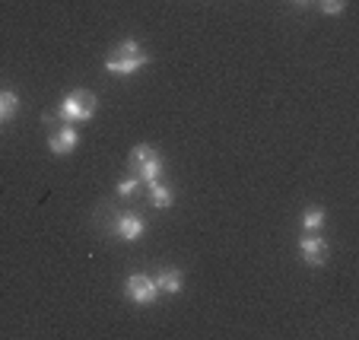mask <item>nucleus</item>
I'll use <instances>...</instances> for the list:
<instances>
[{"label":"nucleus","instance_id":"1a4fd4ad","mask_svg":"<svg viewBox=\"0 0 359 340\" xmlns=\"http://www.w3.org/2000/svg\"><path fill=\"white\" fill-rule=\"evenodd\" d=\"M149 204L159 207V210H165V207L175 204V191L163 182H149Z\"/></svg>","mask_w":359,"mask_h":340},{"label":"nucleus","instance_id":"ddd939ff","mask_svg":"<svg viewBox=\"0 0 359 340\" xmlns=\"http://www.w3.org/2000/svg\"><path fill=\"white\" fill-rule=\"evenodd\" d=\"M137 188H140V178H134V175H130L128 182H121V184H118V198H130V194H134Z\"/></svg>","mask_w":359,"mask_h":340},{"label":"nucleus","instance_id":"20e7f679","mask_svg":"<svg viewBox=\"0 0 359 340\" xmlns=\"http://www.w3.org/2000/svg\"><path fill=\"white\" fill-rule=\"evenodd\" d=\"M156 283H153V277H147V273H130L128 280H124V296H128L134 306H149V302L156 299Z\"/></svg>","mask_w":359,"mask_h":340},{"label":"nucleus","instance_id":"39448f33","mask_svg":"<svg viewBox=\"0 0 359 340\" xmlns=\"http://www.w3.org/2000/svg\"><path fill=\"white\" fill-rule=\"evenodd\" d=\"M299 252H302V261L309 267H318V264H325L327 261V242L318 236V232H305L302 238H299Z\"/></svg>","mask_w":359,"mask_h":340},{"label":"nucleus","instance_id":"f03ea898","mask_svg":"<svg viewBox=\"0 0 359 340\" xmlns=\"http://www.w3.org/2000/svg\"><path fill=\"white\" fill-rule=\"evenodd\" d=\"M95 109H99V99H95L89 89H74V93L64 95V102L57 105V118L64 124H83L89 118H95Z\"/></svg>","mask_w":359,"mask_h":340},{"label":"nucleus","instance_id":"f8f14e48","mask_svg":"<svg viewBox=\"0 0 359 340\" xmlns=\"http://www.w3.org/2000/svg\"><path fill=\"white\" fill-rule=\"evenodd\" d=\"M318 7H321V13H327V16H337V13H344L346 0H318Z\"/></svg>","mask_w":359,"mask_h":340},{"label":"nucleus","instance_id":"7ed1b4c3","mask_svg":"<svg viewBox=\"0 0 359 340\" xmlns=\"http://www.w3.org/2000/svg\"><path fill=\"white\" fill-rule=\"evenodd\" d=\"M128 169L134 178H140V182H159V175H163V153L156 150V147H149V143H140V147H134L128 156Z\"/></svg>","mask_w":359,"mask_h":340},{"label":"nucleus","instance_id":"0eeeda50","mask_svg":"<svg viewBox=\"0 0 359 340\" xmlns=\"http://www.w3.org/2000/svg\"><path fill=\"white\" fill-rule=\"evenodd\" d=\"M76 143H80V134H76L74 124H64V128H57L55 134H51V140H48V150L55 153V156H67V153L76 150Z\"/></svg>","mask_w":359,"mask_h":340},{"label":"nucleus","instance_id":"423d86ee","mask_svg":"<svg viewBox=\"0 0 359 340\" xmlns=\"http://www.w3.org/2000/svg\"><path fill=\"white\" fill-rule=\"evenodd\" d=\"M111 232H115L121 242H137V238H143V232H147V219H143L140 213H121V217L115 219V226H111Z\"/></svg>","mask_w":359,"mask_h":340},{"label":"nucleus","instance_id":"f257e3e1","mask_svg":"<svg viewBox=\"0 0 359 340\" xmlns=\"http://www.w3.org/2000/svg\"><path fill=\"white\" fill-rule=\"evenodd\" d=\"M149 64V55L143 51L137 41H121V45L115 48L109 55V61H105V70L115 76H134L137 70H143Z\"/></svg>","mask_w":359,"mask_h":340},{"label":"nucleus","instance_id":"6e6552de","mask_svg":"<svg viewBox=\"0 0 359 340\" xmlns=\"http://www.w3.org/2000/svg\"><path fill=\"white\" fill-rule=\"evenodd\" d=\"M153 283H156L159 293H169V296H175V293H182L184 290V277H182V271H175V267L159 271L156 277H153Z\"/></svg>","mask_w":359,"mask_h":340},{"label":"nucleus","instance_id":"4468645a","mask_svg":"<svg viewBox=\"0 0 359 340\" xmlns=\"http://www.w3.org/2000/svg\"><path fill=\"white\" fill-rule=\"evenodd\" d=\"M290 4H296V7H305V4H312V0H290Z\"/></svg>","mask_w":359,"mask_h":340},{"label":"nucleus","instance_id":"9b49d317","mask_svg":"<svg viewBox=\"0 0 359 340\" xmlns=\"http://www.w3.org/2000/svg\"><path fill=\"white\" fill-rule=\"evenodd\" d=\"M321 226H325V210H321V207H309V210L302 213V229L305 232H318Z\"/></svg>","mask_w":359,"mask_h":340},{"label":"nucleus","instance_id":"9d476101","mask_svg":"<svg viewBox=\"0 0 359 340\" xmlns=\"http://www.w3.org/2000/svg\"><path fill=\"white\" fill-rule=\"evenodd\" d=\"M16 109H20V95L16 93H0V124H7L10 118L16 115Z\"/></svg>","mask_w":359,"mask_h":340}]
</instances>
